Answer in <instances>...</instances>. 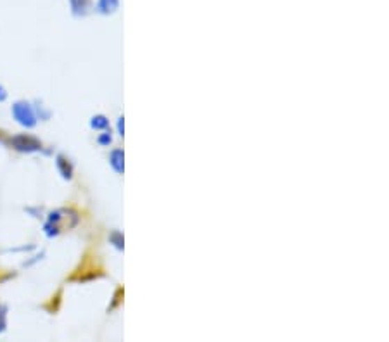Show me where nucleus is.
Segmentation results:
<instances>
[{
  "instance_id": "obj_5",
  "label": "nucleus",
  "mask_w": 389,
  "mask_h": 342,
  "mask_svg": "<svg viewBox=\"0 0 389 342\" xmlns=\"http://www.w3.org/2000/svg\"><path fill=\"white\" fill-rule=\"evenodd\" d=\"M7 327V308L3 305H0V334L6 330Z\"/></svg>"
},
{
  "instance_id": "obj_1",
  "label": "nucleus",
  "mask_w": 389,
  "mask_h": 342,
  "mask_svg": "<svg viewBox=\"0 0 389 342\" xmlns=\"http://www.w3.org/2000/svg\"><path fill=\"white\" fill-rule=\"evenodd\" d=\"M13 116L14 119H16L19 125L23 126H28V128H31V126H35V112L33 109H31L30 104H26V102L19 101L16 102V104L13 105Z\"/></svg>"
},
{
  "instance_id": "obj_4",
  "label": "nucleus",
  "mask_w": 389,
  "mask_h": 342,
  "mask_svg": "<svg viewBox=\"0 0 389 342\" xmlns=\"http://www.w3.org/2000/svg\"><path fill=\"white\" fill-rule=\"evenodd\" d=\"M116 7H118V0H97V9L102 12H109Z\"/></svg>"
},
{
  "instance_id": "obj_6",
  "label": "nucleus",
  "mask_w": 389,
  "mask_h": 342,
  "mask_svg": "<svg viewBox=\"0 0 389 342\" xmlns=\"http://www.w3.org/2000/svg\"><path fill=\"white\" fill-rule=\"evenodd\" d=\"M59 168H61V171H63V175L65 176H69V166H68V163H65V160H61V157H59Z\"/></svg>"
},
{
  "instance_id": "obj_3",
  "label": "nucleus",
  "mask_w": 389,
  "mask_h": 342,
  "mask_svg": "<svg viewBox=\"0 0 389 342\" xmlns=\"http://www.w3.org/2000/svg\"><path fill=\"white\" fill-rule=\"evenodd\" d=\"M69 3V9H72L73 16L81 17L90 10L92 6V0H68Z\"/></svg>"
},
{
  "instance_id": "obj_7",
  "label": "nucleus",
  "mask_w": 389,
  "mask_h": 342,
  "mask_svg": "<svg viewBox=\"0 0 389 342\" xmlns=\"http://www.w3.org/2000/svg\"><path fill=\"white\" fill-rule=\"evenodd\" d=\"M7 99V92H6V88H3L2 85H0V102H3Z\"/></svg>"
},
{
  "instance_id": "obj_2",
  "label": "nucleus",
  "mask_w": 389,
  "mask_h": 342,
  "mask_svg": "<svg viewBox=\"0 0 389 342\" xmlns=\"http://www.w3.org/2000/svg\"><path fill=\"white\" fill-rule=\"evenodd\" d=\"M9 146L13 147V149L19 151V153H33V151L40 149V142H38L37 139H33V137L28 135L13 137V139L9 140Z\"/></svg>"
}]
</instances>
